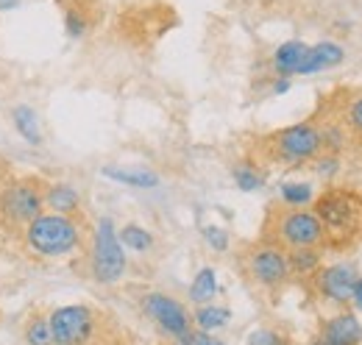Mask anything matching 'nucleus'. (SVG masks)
Wrapping results in <instances>:
<instances>
[{"label":"nucleus","mask_w":362,"mask_h":345,"mask_svg":"<svg viewBox=\"0 0 362 345\" xmlns=\"http://www.w3.org/2000/svg\"><path fill=\"white\" fill-rule=\"evenodd\" d=\"M81 206V195L73 184H64V181H56V184H47L45 189V209L53 215H76Z\"/></svg>","instance_id":"nucleus-13"},{"label":"nucleus","mask_w":362,"mask_h":345,"mask_svg":"<svg viewBox=\"0 0 362 345\" xmlns=\"http://www.w3.org/2000/svg\"><path fill=\"white\" fill-rule=\"evenodd\" d=\"M346 123H349V129H354L362 134V95L349 103V109H346Z\"/></svg>","instance_id":"nucleus-28"},{"label":"nucleus","mask_w":362,"mask_h":345,"mask_svg":"<svg viewBox=\"0 0 362 345\" xmlns=\"http://www.w3.org/2000/svg\"><path fill=\"white\" fill-rule=\"evenodd\" d=\"M262 153L279 162V165H304V162H315L323 153V142H320V129L313 123H296L290 129L273 131L271 136L262 139Z\"/></svg>","instance_id":"nucleus-6"},{"label":"nucleus","mask_w":362,"mask_h":345,"mask_svg":"<svg viewBox=\"0 0 362 345\" xmlns=\"http://www.w3.org/2000/svg\"><path fill=\"white\" fill-rule=\"evenodd\" d=\"M173 345H192V332L187 337H181V340H173Z\"/></svg>","instance_id":"nucleus-33"},{"label":"nucleus","mask_w":362,"mask_h":345,"mask_svg":"<svg viewBox=\"0 0 362 345\" xmlns=\"http://www.w3.org/2000/svg\"><path fill=\"white\" fill-rule=\"evenodd\" d=\"M14 6H20V0H0V11H11Z\"/></svg>","instance_id":"nucleus-32"},{"label":"nucleus","mask_w":362,"mask_h":345,"mask_svg":"<svg viewBox=\"0 0 362 345\" xmlns=\"http://www.w3.org/2000/svg\"><path fill=\"white\" fill-rule=\"evenodd\" d=\"M142 312L145 317H151L156 323V329L170 337V340H181L192 332V317L189 312L184 309V303L176 301L173 296H165V293H145L142 296Z\"/></svg>","instance_id":"nucleus-9"},{"label":"nucleus","mask_w":362,"mask_h":345,"mask_svg":"<svg viewBox=\"0 0 362 345\" xmlns=\"http://www.w3.org/2000/svg\"><path fill=\"white\" fill-rule=\"evenodd\" d=\"M360 281V273L354 264L340 262V264H329L320 267L315 273V290L323 301L337 303V306H349L354 298V287Z\"/></svg>","instance_id":"nucleus-10"},{"label":"nucleus","mask_w":362,"mask_h":345,"mask_svg":"<svg viewBox=\"0 0 362 345\" xmlns=\"http://www.w3.org/2000/svg\"><path fill=\"white\" fill-rule=\"evenodd\" d=\"M67 34H70V37H84V34H87V20H84V14L76 11V8L67 11Z\"/></svg>","instance_id":"nucleus-27"},{"label":"nucleus","mask_w":362,"mask_h":345,"mask_svg":"<svg viewBox=\"0 0 362 345\" xmlns=\"http://www.w3.org/2000/svg\"><path fill=\"white\" fill-rule=\"evenodd\" d=\"M248 345H290V340L276 329H257L248 337Z\"/></svg>","instance_id":"nucleus-24"},{"label":"nucleus","mask_w":362,"mask_h":345,"mask_svg":"<svg viewBox=\"0 0 362 345\" xmlns=\"http://www.w3.org/2000/svg\"><path fill=\"white\" fill-rule=\"evenodd\" d=\"M287 267L290 273L298 276H315L320 270V248H296L287 254Z\"/></svg>","instance_id":"nucleus-20"},{"label":"nucleus","mask_w":362,"mask_h":345,"mask_svg":"<svg viewBox=\"0 0 362 345\" xmlns=\"http://www.w3.org/2000/svg\"><path fill=\"white\" fill-rule=\"evenodd\" d=\"M307 47H310V45L298 42V40L279 45L271 59L273 73H276V76H284V78L298 76V67H301V62H304V56H307Z\"/></svg>","instance_id":"nucleus-14"},{"label":"nucleus","mask_w":362,"mask_h":345,"mask_svg":"<svg viewBox=\"0 0 362 345\" xmlns=\"http://www.w3.org/2000/svg\"><path fill=\"white\" fill-rule=\"evenodd\" d=\"M117 240H120V245H126V248H132V251H139V254L153 248V234H151L148 228L136 226V223L123 226V228L117 231Z\"/></svg>","instance_id":"nucleus-21"},{"label":"nucleus","mask_w":362,"mask_h":345,"mask_svg":"<svg viewBox=\"0 0 362 345\" xmlns=\"http://www.w3.org/2000/svg\"><path fill=\"white\" fill-rule=\"evenodd\" d=\"M204 240H206V245L212 251H226L228 248V234L223 228H218V226H206L204 228Z\"/></svg>","instance_id":"nucleus-26"},{"label":"nucleus","mask_w":362,"mask_h":345,"mask_svg":"<svg viewBox=\"0 0 362 345\" xmlns=\"http://www.w3.org/2000/svg\"><path fill=\"white\" fill-rule=\"evenodd\" d=\"M228 320H231V309L228 306H218V303H204L192 315V326H198V332H206V334L223 329Z\"/></svg>","instance_id":"nucleus-16"},{"label":"nucleus","mask_w":362,"mask_h":345,"mask_svg":"<svg viewBox=\"0 0 362 345\" xmlns=\"http://www.w3.org/2000/svg\"><path fill=\"white\" fill-rule=\"evenodd\" d=\"M287 89H290V78L279 76V78L273 81V95H281V92H287Z\"/></svg>","instance_id":"nucleus-30"},{"label":"nucleus","mask_w":362,"mask_h":345,"mask_svg":"<svg viewBox=\"0 0 362 345\" xmlns=\"http://www.w3.org/2000/svg\"><path fill=\"white\" fill-rule=\"evenodd\" d=\"M47 184L40 175H20L0 187V226L6 231H25L31 220L45 212Z\"/></svg>","instance_id":"nucleus-3"},{"label":"nucleus","mask_w":362,"mask_h":345,"mask_svg":"<svg viewBox=\"0 0 362 345\" xmlns=\"http://www.w3.org/2000/svg\"><path fill=\"white\" fill-rule=\"evenodd\" d=\"M218 296V276L212 267H204L198 270V276L192 279V287H189V301L195 306H204V303H212V298Z\"/></svg>","instance_id":"nucleus-17"},{"label":"nucleus","mask_w":362,"mask_h":345,"mask_svg":"<svg viewBox=\"0 0 362 345\" xmlns=\"http://www.w3.org/2000/svg\"><path fill=\"white\" fill-rule=\"evenodd\" d=\"M279 195H281L284 206H290V209H304L307 204L315 201V189L307 181H287L279 187Z\"/></svg>","instance_id":"nucleus-19"},{"label":"nucleus","mask_w":362,"mask_h":345,"mask_svg":"<svg viewBox=\"0 0 362 345\" xmlns=\"http://www.w3.org/2000/svg\"><path fill=\"white\" fill-rule=\"evenodd\" d=\"M25 345H53V334H50V323H47L45 315H34L28 323H25Z\"/></svg>","instance_id":"nucleus-22"},{"label":"nucleus","mask_w":362,"mask_h":345,"mask_svg":"<svg viewBox=\"0 0 362 345\" xmlns=\"http://www.w3.org/2000/svg\"><path fill=\"white\" fill-rule=\"evenodd\" d=\"M265 231H268V240L271 245H279L281 251L290 248H320L326 242V234H323V226L313 209H273L271 220L265 223Z\"/></svg>","instance_id":"nucleus-4"},{"label":"nucleus","mask_w":362,"mask_h":345,"mask_svg":"<svg viewBox=\"0 0 362 345\" xmlns=\"http://www.w3.org/2000/svg\"><path fill=\"white\" fill-rule=\"evenodd\" d=\"M90 264L92 279L98 284H117L126 273V254H123V245L117 240L115 223L109 217H100V223L95 226Z\"/></svg>","instance_id":"nucleus-7"},{"label":"nucleus","mask_w":362,"mask_h":345,"mask_svg":"<svg viewBox=\"0 0 362 345\" xmlns=\"http://www.w3.org/2000/svg\"><path fill=\"white\" fill-rule=\"evenodd\" d=\"M323 226L326 240L351 242L362 234V198L346 189H326L313 209Z\"/></svg>","instance_id":"nucleus-5"},{"label":"nucleus","mask_w":362,"mask_h":345,"mask_svg":"<svg viewBox=\"0 0 362 345\" xmlns=\"http://www.w3.org/2000/svg\"><path fill=\"white\" fill-rule=\"evenodd\" d=\"M231 178H234V184H237L243 192H254V189H259V187L265 184V175L257 170L254 165H237V168L231 170Z\"/></svg>","instance_id":"nucleus-23"},{"label":"nucleus","mask_w":362,"mask_h":345,"mask_svg":"<svg viewBox=\"0 0 362 345\" xmlns=\"http://www.w3.org/2000/svg\"><path fill=\"white\" fill-rule=\"evenodd\" d=\"M192 345H223L218 337L206 334V332H192Z\"/></svg>","instance_id":"nucleus-29"},{"label":"nucleus","mask_w":362,"mask_h":345,"mask_svg":"<svg viewBox=\"0 0 362 345\" xmlns=\"http://www.w3.org/2000/svg\"><path fill=\"white\" fill-rule=\"evenodd\" d=\"M351 303H354L357 309H362V279L357 281V287H354V298H351Z\"/></svg>","instance_id":"nucleus-31"},{"label":"nucleus","mask_w":362,"mask_h":345,"mask_svg":"<svg viewBox=\"0 0 362 345\" xmlns=\"http://www.w3.org/2000/svg\"><path fill=\"white\" fill-rule=\"evenodd\" d=\"M23 240L28 251L45 259H62L81 248L84 242V226L76 220V215H53L42 212L37 220H31L23 231Z\"/></svg>","instance_id":"nucleus-2"},{"label":"nucleus","mask_w":362,"mask_h":345,"mask_svg":"<svg viewBox=\"0 0 362 345\" xmlns=\"http://www.w3.org/2000/svg\"><path fill=\"white\" fill-rule=\"evenodd\" d=\"M103 175L117 181V184H126V187H136V189H153L159 187V175L148 168H117V165H109L103 168Z\"/></svg>","instance_id":"nucleus-15"},{"label":"nucleus","mask_w":362,"mask_h":345,"mask_svg":"<svg viewBox=\"0 0 362 345\" xmlns=\"http://www.w3.org/2000/svg\"><path fill=\"white\" fill-rule=\"evenodd\" d=\"M313 345H362V323L354 312H340L323 320Z\"/></svg>","instance_id":"nucleus-11"},{"label":"nucleus","mask_w":362,"mask_h":345,"mask_svg":"<svg viewBox=\"0 0 362 345\" xmlns=\"http://www.w3.org/2000/svg\"><path fill=\"white\" fill-rule=\"evenodd\" d=\"M245 276L262 287V290H279L284 287V281L290 279V267H287V254L271 245V242H262V245H254L248 254H245Z\"/></svg>","instance_id":"nucleus-8"},{"label":"nucleus","mask_w":362,"mask_h":345,"mask_svg":"<svg viewBox=\"0 0 362 345\" xmlns=\"http://www.w3.org/2000/svg\"><path fill=\"white\" fill-rule=\"evenodd\" d=\"M340 170V159L334 153H320L315 159V172L320 178H334Z\"/></svg>","instance_id":"nucleus-25"},{"label":"nucleus","mask_w":362,"mask_h":345,"mask_svg":"<svg viewBox=\"0 0 362 345\" xmlns=\"http://www.w3.org/2000/svg\"><path fill=\"white\" fill-rule=\"evenodd\" d=\"M11 120H14V129L17 134L31 142V145H42V131H40V120H37V112L28 109V106H17L11 112Z\"/></svg>","instance_id":"nucleus-18"},{"label":"nucleus","mask_w":362,"mask_h":345,"mask_svg":"<svg viewBox=\"0 0 362 345\" xmlns=\"http://www.w3.org/2000/svg\"><path fill=\"white\" fill-rule=\"evenodd\" d=\"M343 59H346V50L337 42H317L313 47H307V56L298 67V76H313L320 70L337 67V64H343Z\"/></svg>","instance_id":"nucleus-12"},{"label":"nucleus","mask_w":362,"mask_h":345,"mask_svg":"<svg viewBox=\"0 0 362 345\" xmlns=\"http://www.w3.org/2000/svg\"><path fill=\"white\" fill-rule=\"evenodd\" d=\"M47 323L53 345H134L123 323L87 303L59 306L47 315Z\"/></svg>","instance_id":"nucleus-1"}]
</instances>
